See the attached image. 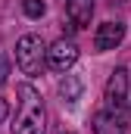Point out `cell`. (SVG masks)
<instances>
[{
  "label": "cell",
  "instance_id": "7",
  "mask_svg": "<svg viewBox=\"0 0 131 134\" xmlns=\"http://www.w3.org/2000/svg\"><path fill=\"white\" fill-rule=\"evenodd\" d=\"M66 16H69V22H72V28H84V25H91L94 0H66Z\"/></svg>",
  "mask_w": 131,
  "mask_h": 134
},
{
  "label": "cell",
  "instance_id": "3",
  "mask_svg": "<svg viewBox=\"0 0 131 134\" xmlns=\"http://www.w3.org/2000/svg\"><path fill=\"white\" fill-rule=\"evenodd\" d=\"M125 100H128V72L116 69L109 75V84H106V103H109L112 112L125 115Z\"/></svg>",
  "mask_w": 131,
  "mask_h": 134
},
{
  "label": "cell",
  "instance_id": "2",
  "mask_svg": "<svg viewBox=\"0 0 131 134\" xmlns=\"http://www.w3.org/2000/svg\"><path fill=\"white\" fill-rule=\"evenodd\" d=\"M16 63L25 75H41V69L47 63V44L41 34H22L16 44Z\"/></svg>",
  "mask_w": 131,
  "mask_h": 134
},
{
  "label": "cell",
  "instance_id": "9",
  "mask_svg": "<svg viewBox=\"0 0 131 134\" xmlns=\"http://www.w3.org/2000/svg\"><path fill=\"white\" fill-rule=\"evenodd\" d=\"M22 9H25L28 19H41V16L47 13V3H44V0H22Z\"/></svg>",
  "mask_w": 131,
  "mask_h": 134
},
{
  "label": "cell",
  "instance_id": "12",
  "mask_svg": "<svg viewBox=\"0 0 131 134\" xmlns=\"http://www.w3.org/2000/svg\"><path fill=\"white\" fill-rule=\"evenodd\" d=\"M63 134H69V131H63Z\"/></svg>",
  "mask_w": 131,
  "mask_h": 134
},
{
  "label": "cell",
  "instance_id": "6",
  "mask_svg": "<svg viewBox=\"0 0 131 134\" xmlns=\"http://www.w3.org/2000/svg\"><path fill=\"white\" fill-rule=\"evenodd\" d=\"M94 134H125V115L112 109H100L94 115Z\"/></svg>",
  "mask_w": 131,
  "mask_h": 134
},
{
  "label": "cell",
  "instance_id": "5",
  "mask_svg": "<svg viewBox=\"0 0 131 134\" xmlns=\"http://www.w3.org/2000/svg\"><path fill=\"white\" fill-rule=\"evenodd\" d=\"M122 37H125V25L122 22H103L94 31V47H97L100 53L103 50H116L122 44Z\"/></svg>",
  "mask_w": 131,
  "mask_h": 134
},
{
  "label": "cell",
  "instance_id": "10",
  "mask_svg": "<svg viewBox=\"0 0 131 134\" xmlns=\"http://www.w3.org/2000/svg\"><path fill=\"white\" fill-rule=\"evenodd\" d=\"M9 81V59L0 53V84H6Z\"/></svg>",
  "mask_w": 131,
  "mask_h": 134
},
{
  "label": "cell",
  "instance_id": "8",
  "mask_svg": "<svg viewBox=\"0 0 131 134\" xmlns=\"http://www.w3.org/2000/svg\"><path fill=\"white\" fill-rule=\"evenodd\" d=\"M59 97H63L66 103H75L81 97V81H78L75 75H66L63 81H59Z\"/></svg>",
  "mask_w": 131,
  "mask_h": 134
},
{
  "label": "cell",
  "instance_id": "1",
  "mask_svg": "<svg viewBox=\"0 0 131 134\" xmlns=\"http://www.w3.org/2000/svg\"><path fill=\"white\" fill-rule=\"evenodd\" d=\"M16 97H19V115H16L13 134H44V103H41V94L31 84H19Z\"/></svg>",
  "mask_w": 131,
  "mask_h": 134
},
{
  "label": "cell",
  "instance_id": "11",
  "mask_svg": "<svg viewBox=\"0 0 131 134\" xmlns=\"http://www.w3.org/2000/svg\"><path fill=\"white\" fill-rule=\"evenodd\" d=\"M6 115H9V103H6V100H3V97H0V122H3Z\"/></svg>",
  "mask_w": 131,
  "mask_h": 134
},
{
  "label": "cell",
  "instance_id": "4",
  "mask_svg": "<svg viewBox=\"0 0 131 134\" xmlns=\"http://www.w3.org/2000/svg\"><path fill=\"white\" fill-rule=\"evenodd\" d=\"M75 59H78V47H75L72 41H66V37H59L56 44L47 47V66L56 69V72L72 69V66H75Z\"/></svg>",
  "mask_w": 131,
  "mask_h": 134
}]
</instances>
